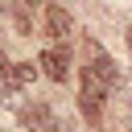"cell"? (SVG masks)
<instances>
[{
  "instance_id": "obj_6",
  "label": "cell",
  "mask_w": 132,
  "mask_h": 132,
  "mask_svg": "<svg viewBox=\"0 0 132 132\" xmlns=\"http://www.w3.org/2000/svg\"><path fill=\"white\" fill-rule=\"evenodd\" d=\"M16 4H25V8H37V4H41V0H16Z\"/></svg>"
},
{
  "instance_id": "obj_8",
  "label": "cell",
  "mask_w": 132,
  "mask_h": 132,
  "mask_svg": "<svg viewBox=\"0 0 132 132\" xmlns=\"http://www.w3.org/2000/svg\"><path fill=\"white\" fill-rule=\"evenodd\" d=\"M128 132H132V111H128Z\"/></svg>"
},
{
  "instance_id": "obj_4",
  "label": "cell",
  "mask_w": 132,
  "mask_h": 132,
  "mask_svg": "<svg viewBox=\"0 0 132 132\" xmlns=\"http://www.w3.org/2000/svg\"><path fill=\"white\" fill-rule=\"evenodd\" d=\"M37 78V66L33 62H16V66H4V87L8 91H21V87H29Z\"/></svg>"
},
{
  "instance_id": "obj_1",
  "label": "cell",
  "mask_w": 132,
  "mask_h": 132,
  "mask_svg": "<svg viewBox=\"0 0 132 132\" xmlns=\"http://www.w3.org/2000/svg\"><path fill=\"white\" fill-rule=\"evenodd\" d=\"M16 116H21V124H25L29 132H62V128H58V120L50 116V107H45V103H29V107H21Z\"/></svg>"
},
{
  "instance_id": "obj_2",
  "label": "cell",
  "mask_w": 132,
  "mask_h": 132,
  "mask_svg": "<svg viewBox=\"0 0 132 132\" xmlns=\"http://www.w3.org/2000/svg\"><path fill=\"white\" fill-rule=\"evenodd\" d=\"M37 66H41L54 82H66V74H70V54H66V50H58V45H50V50H41Z\"/></svg>"
},
{
  "instance_id": "obj_5",
  "label": "cell",
  "mask_w": 132,
  "mask_h": 132,
  "mask_svg": "<svg viewBox=\"0 0 132 132\" xmlns=\"http://www.w3.org/2000/svg\"><path fill=\"white\" fill-rule=\"evenodd\" d=\"M45 33H50V37H66V33H70V12H66L62 4H50V8H45Z\"/></svg>"
},
{
  "instance_id": "obj_7",
  "label": "cell",
  "mask_w": 132,
  "mask_h": 132,
  "mask_svg": "<svg viewBox=\"0 0 132 132\" xmlns=\"http://www.w3.org/2000/svg\"><path fill=\"white\" fill-rule=\"evenodd\" d=\"M128 54H132V25H128Z\"/></svg>"
},
{
  "instance_id": "obj_3",
  "label": "cell",
  "mask_w": 132,
  "mask_h": 132,
  "mask_svg": "<svg viewBox=\"0 0 132 132\" xmlns=\"http://www.w3.org/2000/svg\"><path fill=\"white\" fill-rule=\"evenodd\" d=\"M107 87H111V82H107L95 66H82V95H78V99H95V103H103V99H107Z\"/></svg>"
}]
</instances>
